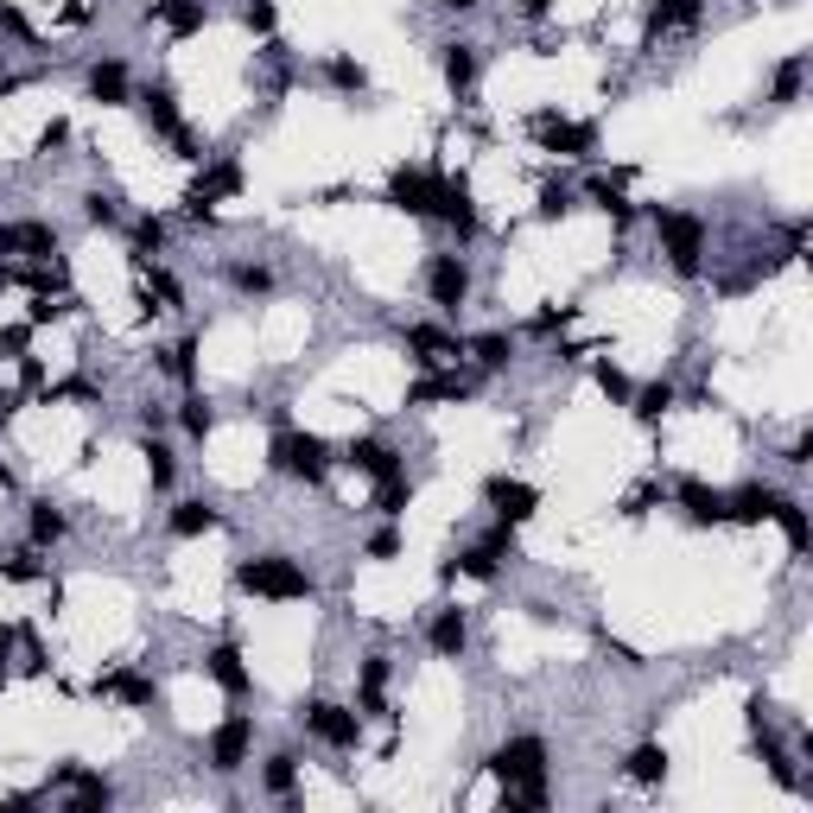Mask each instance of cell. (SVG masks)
<instances>
[{"instance_id": "36", "label": "cell", "mask_w": 813, "mask_h": 813, "mask_svg": "<svg viewBox=\"0 0 813 813\" xmlns=\"http://www.w3.org/2000/svg\"><path fill=\"white\" fill-rule=\"evenodd\" d=\"M166 362V376H178L184 388H198V337H184V344H172V350L159 356Z\"/></svg>"}, {"instance_id": "47", "label": "cell", "mask_w": 813, "mask_h": 813, "mask_svg": "<svg viewBox=\"0 0 813 813\" xmlns=\"http://www.w3.org/2000/svg\"><path fill=\"white\" fill-rule=\"evenodd\" d=\"M159 242H166V229H159V217H140V223H134V249H140V261H147V254L159 249Z\"/></svg>"}, {"instance_id": "6", "label": "cell", "mask_w": 813, "mask_h": 813, "mask_svg": "<svg viewBox=\"0 0 813 813\" xmlns=\"http://www.w3.org/2000/svg\"><path fill=\"white\" fill-rule=\"evenodd\" d=\"M299 725L318 737L325 750H356V743H362V718H356L350 706H330V699H312V706L299 711Z\"/></svg>"}, {"instance_id": "10", "label": "cell", "mask_w": 813, "mask_h": 813, "mask_svg": "<svg viewBox=\"0 0 813 813\" xmlns=\"http://www.w3.org/2000/svg\"><path fill=\"white\" fill-rule=\"evenodd\" d=\"M426 293L439 312H457V305L471 299V267L457 261V254H432L426 261Z\"/></svg>"}, {"instance_id": "50", "label": "cell", "mask_w": 813, "mask_h": 813, "mask_svg": "<svg viewBox=\"0 0 813 813\" xmlns=\"http://www.w3.org/2000/svg\"><path fill=\"white\" fill-rule=\"evenodd\" d=\"M572 318H579V312H572V305H559V312H540V318H534V330H540V337H553V330H566Z\"/></svg>"}, {"instance_id": "51", "label": "cell", "mask_w": 813, "mask_h": 813, "mask_svg": "<svg viewBox=\"0 0 813 813\" xmlns=\"http://www.w3.org/2000/svg\"><path fill=\"white\" fill-rule=\"evenodd\" d=\"M394 553H401V534H394V528L369 534V559H394Z\"/></svg>"}, {"instance_id": "52", "label": "cell", "mask_w": 813, "mask_h": 813, "mask_svg": "<svg viewBox=\"0 0 813 813\" xmlns=\"http://www.w3.org/2000/svg\"><path fill=\"white\" fill-rule=\"evenodd\" d=\"M64 140H71V127H64V122H51L45 134H39V147H45V152H51V147H64Z\"/></svg>"}, {"instance_id": "49", "label": "cell", "mask_w": 813, "mask_h": 813, "mask_svg": "<svg viewBox=\"0 0 813 813\" xmlns=\"http://www.w3.org/2000/svg\"><path fill=\"white\" fill-rule=\"evenodd\" d=\"M229 279H235L242 293H267V286H274V274H267V267H229Z\"/></svg>"}, {"instance_id": "18", "label": "cell", "mask_w": 813, "mask_h": 813, "mask_svg": "<svg viewBox=\"0 0 813 813\" xmlns=\"http://www.w3.org/2000/svg\"><path fill=\"white\" fill-rule=\"evenodd\" d=\"M57 782H71V813H102L115 801V788L102 782V775H89V769H76V762L57 769Z\"/></svg>"}, {"instance_id": "39", "label": "cell", "mask_w": 813, "mask_h": 813, "mask_svg": "<svg viewBox=\"0 0 813 813\" xmlns=\"http://www.w3.org/2000/svg\"><path fill=\"white\" fill-rule=\"evenodd\" d=\"M406 503H413V483H406L401 471H394V477H381V483H376V515H401Z\"/></svg>"}, {"instance_id": "1", "label": "cell", "mask_w": 813, "mask_h": 813, "mask_svg": "<svg viewBox=\"0 0 813 813\" xmlns=\"http://www.w3.org/2000/svg\"><path fill=\"white\" fill-rule=\"evenodd\" d=\"M489 775L503 782V807L508 813H528V807H547V743L540 737H508L496 743V757H489Z\"/></svg>"}, {"instance_id": "34", "label": "cell", "mask_w": 813, "mask_h": 813, "mask_svg": "<svg viewBox=\"0 0 813 813\" xmlns=\"http://www.w3.org/2000/svg\"><path fill=\"white\" fill-rule=\"evenodd\" d=\"M464 350L477 356L483 369H508V356H515V337H503V330H483V337H471Z\"/></svg>"}, {"instance_id": "29", "label": "cell", "mask_w": 813, "mask_h": 813, "mask_svg": "<svg viewBox=\"0 0 813 813\" xmlns=\"http://www.w3.org/2000/svg\"><path fill=\"white\" fill-rule=\"evenodd\" d=\"M623 769H630V782L655 788V782H667V750H661V743H635Z\"/></svg>"}, {"instance_id": "2", "label": "cell", "mask_w": 813, "mask_h": 813, "mask_svg": "<svg viewBox=\"0 0 813 813\" xmlns=\"http://www.w3.org/2000/svg\"><path fill=\"white\" fill-rule=\"evenodd\" d=\"M235 584L254 591V598H267V604H299V598H312V572H305L299 559H286V553L242 559V566H235Z\"/></svg>"}, {"instance_id": "8", "label": "cell", "mask_w": 813, "mask_h": 813, "mask_svg": "<svg viewBox=\"0 0 813 813\" xmlns=\"http://www.w3.org/2000/svg\"><path fill=\"white\" fill-rule=\"evenodd\" d=\"M223 198H242V166H235V159L203 166V172L191 178V191H184V210H191V217H210Z\"/></svg>"}, {"instance_id": "48", "label": "cell", "mask_w": 813, "mask_h": 813, "mask_svg": "<svg viewBox=\"0 0 813 813\" xmlns=\"http://www.w3.org/2000/svg\"><path fill=\"white\" fill-rule=\"evenodd\" d=\"M0 32H7V39H32V20H25L13 0H0Z\"/></svg>"}, {"instance_id": "40", "label": "cell", "mask_w": 813, "mask_h": 813, "mask_svg": "<svg viewBox=\"0 0 813 813\" xmlns=\"http://www.w3.org/2000/svg\"><path fill=\"white\" fill-rule=\"evenodd\" d=\"M534 217H540V223H559V217H572V191H566V184H540V203H534Z\"/></svg>"}, {"instance_id": "55", "label": "cell", "mask_w": 813, "mask_h": 813, "mask_svg": "<svg viewBox=\"0 0 813 813\" xmlns=\"http://www.w3.org/2000/svg\"><path fill=\"white\" fill-rule=\"evenodd\" d=\"M7 413H13V394H7V388H0V426H7Z\"/></svg>"}, {"instance_id": "12", "label": "cell", "mask_w": 813, "mask_h": 813, "mask_svg": "<svg viewBox=\"0 0 813 813\" xmlns=\"http://www.w3.org/2000/svg\"><path fill=\"white\" fill-rule=\"evenodd\" d=\"M432 217H445V223L457 229V242H471V235H477V191H471V178H445Z\"/></svg>"}, {"instance_id": "38", "label": "cell", "mask_w": 813, "mask_h": 813, "mask_svg": "<svg viewBox=\"0 0 813 813\" xmlns=\"http://www.w3.org/2000/svg\"><path fill=\"white\" fill-rule=\"evenodd\" d=\"M325 76H330V89H369V71H362V64H356V57H344V51H337V57H325Z\"/></svg>"}, {"instance_id": "54", "label": "cell", "mask_w": 813, "mask_h": 813, "mask_svg": "<svg viewBox=\"0 0 813 813\" xmlns=\"http://www.w3.org/2000/svg\"><path fill=\"white\" fill-rule=\"evenodd\" d=\"M7 655H13V630H0V680H7Z\"/></svg>"}, {"instance_id": "19", "label": "cell", "mask_w": 813, "mask_h": 813, "mask_svg": "<svg viewBox=\"0 0 813 813\" xmlns=\"http://www.w3.org/2000/svg\"><path fill=\"white\" fill-rule=\"evenodd\" d=\"M344 464H350V471H362V477H376V483L401 471L394 445H381V439H350V445H344Z\"/></svg>"}, {"instance_id": "25", "label": "cell", "mask_w": 813, "mask_h": 813, "mask_svg": "<svg viewBox=\"0 0 813 813\" xmlns=\"http://www.w3.org/2000/svg\"><path fill=\"white\" fill-rule=\"evenodd\" d=\"M439 76L452 83L457 96H471V83H477V45H439Z\"/></svg>"}, {"instance_id": "17", "label": "cell", "mask_w": 813, "mask_h": 813, "mask_svg": "<svg viewBox=\"0 0 813 813\" xmlns=\"http://www.w3.org/2000/svg\"><path fill=\"white\" fill-rule=\"evenodd\" d=\"M406 350H413V362L439 369V362H457V356H464V344H457L452 330H439V325H413V330H406Z\"/></svg>"}, {"instance_id": "16", "label": "cell", "mask_w": 813, "mask_h": 813, "mask_svg": "<svg viewBox=\"0 0 813 813\" xmlns=\"http://www.w3.org/2000/svg\"><path fill=\"white\" fill-rule=\"evenodd\" d=\"M203 674L223 686L229 699H242V693L254 686V680H249V667H242V648H235V642H217V648L203 655Z\"/></svg>"}, {"instance_id": "56", "label": "cell", "mask_w": 813, "mask_h": 813, "mask_svg": "<svg viewBox=\"0 0 813 813\" xmlns=\"http://www.w3.org/2000/svg\"><path fill=\"white\" fill-rule=\"evenodd\" d=\"M445 7H452V13H471V7H483V0H445Z\"/></svg>"}, {"instance_id": "26", "label": "cell", "mask_w": 813, "mask_h": 813, "mask_svg": "<svg viewBox=\"0 0 813 813\" xmlns=\"http://www.w3.org/2000/svg\"><path fill=\"white\" fill-rule=\"evenodd\" d=\"M699 13H706V0H655L648 32H686V25H699Z\"/></svg>"}, {"instance_id": "41", "label": "cell", "mask_w": 813, "mask_h": 813, "mask_svg": "<svg viewBox=\"0 0 813 813\" xmlns=\"http://www.w3.org/2000/svg\"><path fill=\"white\" fill-rule=\"evenodd\" d=\"M32 318H25V325H7L0 330V362H25V344H32Z\"/></svg>"}, {"instance_id": "20", "label": "cell", "mask_w": 813, "mask_h": 813, "mask_svg": "<svg viewBox=\"0 0 813 813\" xmlns=\"http://www.w3.org/2000/svg\"><path fill=\"white\" fill-rule=\"evenodd\" d=\"M147 20H166L172 25V39H191V32L210 25V7H203V0H152Z\"/></svg>"}, {"instance_id": "22", "label": "cell", "mask_w": 813, "mask_h": 813, "mask_svg": "<svg viewBox=\"0 0 813 813\" xmlns=\"http://www.w3.org/2000/svg\"><path fill=\"white\" fill-rule=\"evenodd\" d=\"M426 642H432V655H445V661H457L464 655V642H471V623H464V610H439L432 616V630H426Z\"/></svg>"}, {"instance_id": "15", "label": "cell", "mask_w": 813, "mask_h": 813, "mask_svg": "<svg viewBox=\"0 0 813 813\" xmlns=\"http://www.w3.org/2000/svg\"><path fill=\"white\" fill-rule=\"evenodd\" d=\"M769 508H775V489H762V483L725 489V521H737V528H762V521H769Z\"/></svg>"}, {"instance_id": "11", "label": "cell", "mask_w": 813, "mask_h": 813, "mask_svg": "<svg viewBox=\"0 0 813 813\" xmlns=\"http://www.w3.org/2000/svg\"><path fill=\"white\" fill-rule=\"evenodd\" d=\"M483 496H489V508H496V521H508V528H521L534 508H540V489L521 477H489L483 483Z\"/></svg>"}, {"instance_id": "21", "label": "cell", "mask_w": 813, "mask_h": 813, "mask_svg": "<svg viewBox=\"0 0 813 813\" xmlns=\"http://www.w3.org/2000/svg\"><path fill=\"white\" fill-rule=\"evenodd\" d=\"M356 706L369 718H388V655H369L356 674Z\"/></svg>"}, {"instance_id": "33", "label": "cell", "mask_w": 813, "mask_h": 813, "mask_svg": "<svg viewBox=\"0 0 813 813\" xmlns=\"http://www.w3.org/2000/svg\"><path fill=\"white\" fill-rule=\"evenodd\" d=\"M630 401H635V420H642V426H655L661 413L674 406V381H648V388H635Z\"/></svg>"}, {"instance_id": "24", "label": "cell", "mask_w": 813, "mask_h": 813, "mask_svg": "<svg viewBox=\"0 0 813 813\" xmlns=\"http://www.w3.org/2000/svg\"><path fill=\"white\" fill-rule=\"evenodd\" d=\"M769 521H782V534H788V553H807V547H813V521H807V508L794 503V496H775Z\"/></svg>"}, {"instance_id": "27", "label": "cell", "mask_w": 813, "mask_h": 813, "mask_svg": "<svg viewBox=\"0 0 813 813\" xmlns=\"http://www.w3.org/2000/svg\"><path fill=\"white\" fill-rule=\"evenodd\" d=\"M127 96H134V89H127V71L115 64V57L89 71V102H102V108H122Z\"/></svg>"}, {"instance_id": "37", "label": "cell", "mask_w": 813, "mask_h": 813, "mask_svg": "<svg viewBox=\"0 0 813 813\" xmlns=\"http://www.w3.org/2000/svg\"><path fill=\"white\" fill-rule=\"evenodd\" d=\"M261 782H267V794H279V801H286V794L299 788V762H293L286 750H279V757H267V769H261Z\"/></svg>"}, {"instance_id": "3", "label": "cell", "mask_w": 813, "mask_h": 813, "mask_svg": "<svg viewBox=\"0 0 813 813\" xmlns=\"http://www.w3.org/2000/svg\"><path fill=\"white\" fill-rule=\"evenodd\" d=\"M648 223H655L661 249L674 261V274H699V254H706V223L699 217H686V210H648Z\"/></svg>"}, {"instance_id": "5", "label": "cell", "mask_w": 813, "mask_h": 813, "mask_svg": "<svg viewBox=\"0 0 813 813\" xmlns=\"http://www.w3.org/2000/svg\"><path fill=\"white\" fill-rule=\"evenodd\" d=\"M274 471L279 477H299V483H325L330 445L318 439V432H279L274 439Z\"/></svg>"}, {"instance_id": "45", "label": "cell", "mask_w": 813, "mask_h": 813, "mask_svg": "<svg viewBox=\"0 0 813 813\" xmlns=\"http://www.w3.org/2000/svg\"><path fill=\"white\" fill-rule=\"evenodd\" d=\"M83 217H89L96 229H115V223H122V210H115V198H102V191H89V198H83Z\"/></svg>"}, {"instance_id": "35", "label": "cell", "mask_w": 813, "mask_h": 813, "mask_svg": "<svg viewBox=\"0 0 813 813\" xmlns=\"http://www.w3.org/2000/svg\"><path fill=\"white\" fill-rule=\"evenodd\" d=\"M140 457H147V477H152V489H172V477H178V457H172V445H159V439H140Z\"/></svg>"}, {"instance_id": "13", "label": "cell", "mask_w": 813, "mask_h": 813, "mask_svg": "<svg viewBox=\"0 0 813 813\" xmlns=\"http://www.w3.org/2000/svg\"><path fill=\"white\" fill-rule=\"evenodd\" d=\"M674 503L686 508L693 528H718V521H725V489H711V483H699V477H686L680 489H674Z\"/></svg>"}, {"instance_id": "44", "label": "cell", "mask_w": 813, "mask_h": 813, "mask_svg": "<svg viewBox=\"0 0 813 813\" xmlns=\"http://www.w3.org/2000/svg\"><path fill=\"white\" fill-rule=\"evenodd\" d=\"M598 388H604L610 401H630V394H635V388H630V376H623V369H616L610 356H604V362H598Z\"/></svg>"}, {"instance_id": "53", "label": "cell", "mask_w": 813, "mask_h": 813, "mask_svg": "<svg viewBox=\"0 0 813 813\" xmlns=\"http://www.w3.org/2000/svg\"><path fill=\"white\" fill-rule=\"evenodd\" d=\"M515 7H521V20H547L553 13V0H515Z\"/></svg>"}, {"instance_id": "57", "label": "cell", "mask_w": 813, "mask_h": 813, "mask_svg": "<svg viewBox=\"0 0 813 813\" xmlns=\"http://www.w3.org/2000/svg\"><path fill=\"white\" fill-rule=\"evenodd\" d=\"M0 489H13V471H7V464H0Z\"/></svg>"}, {"instance_id": "28", "label": "cell", "mask_w": 813, "mask_h": 813, "mask_svg": "<svg viewBox=\"0 0 813 813\" xmlns=\"http://www.w3.org/2000/svg\"><path fill=\"white\" fill-rule=\"evenodd\" d=\"M217 528H223V515H217L210 503H178L172 508V534H178V540H198V534H217Z\"/></svg>"}, {"instance_id": "14", "label": "cell", "mask_w": 813, "mask_h": 813, "mask_svg": "<svg viewBox=\"0 0 813 813\" xmlns=\"http://www.w3.org/2000/svg\"><path fill=\"white\" fill-rule=\"evenodd\" d=\"M140 122H147V134H159V140H172L178 127H184V115H178V89H172V83H152L147 96H140Z\"/></svg>"}, {"instance_id": "9", "label": "cell", "mask_w": 813, "mask_h": 813, "mask_svg": "<svg viewBox=\"0 0 813 813\" xmlns=\"http://www.w3.org/2000/svg\"><path fill=\"white\" fill-rule=\"evenodd\" d=\"M249 750H254V718H242V711L210 731V769H217V775H235V769L249 762Z\"/></svg>"}, {"instance_id": "46", "label": "cell", "mask_w": 813, "mask_h": 813, "mask_svg": "<svg viewBox=\"0 0 813 813\" xmlns=\"http://www.w3.org/2000/svg\"><path fill=\"white\" fill-rule=\"evenodd\" d=\"M242 25H249V32H274V25H279L274 0H249V7H242Z\"/></svg>"}, {"instance_id": "43", "label": "cell", "mask_w": 813, "mask_h": 813, "mask_svg": "<svg viewBox=\"0 0 813 813\" xmlns=\"http://www.w3.org/2000/svg\"><path fill=\"white\" fill-rule=\"evenodd\" d=\"M210 426H217V406L203 401V394H191V401H184V432H191V439H203Z\"/></svg>"}, {"instance_id": "23", "label": "cell", "mask_w": 813, "mask_h": 813, "mask_svg": "<svg viewBox=\"0 0 813 813\" xmlns=\"http://www.w3.org/2000/svg\"><path fill=\"white\" fill-rule=\"evenodd\" d=\"M96 693H102V699H122V706H152V680H147V674H134V667L102 674Z\"/></svg>"}, {"instance_id": "4", "label": "cell", "mask_w": 813, "mask_h": 813, "mask_svg": "<svg viewBox=\"0 0 813 813\" xmlns=\"http://www.w3.org/2000/svg\"><path fill=\"white\" fill-rule=\"evenodd\" d=\"M528 134H534V147L540 152H566V159H591V152H598V127L566 122L559 108H540V115L528 122Z\"/></svg>"}, {"instance_id": "42", "label": "cell", "mask_w": 813, "mask_h": 813, "mask_svg": "<svg viewBox=\"0 0 813 813\" xmlns=\"http://www.w3.org/2000/svg\"><path fill=\"white\" fill-rule=\"evenodd\" d=\"M801 76H807V57H788L782 71H775V102H794V96H801Z\"/></svg>"}, {"instance_id": "7", "label": "cell", "mask_w": 813, "mask_h": 813, "mask_svg": "<svg viewBox=\"0 0 813 813\" xmlns=\"http://www.w3.org/2000/svg\"><path fill=\"white\" fill-rule=\"evenodd\" d=\"M439 184H445V178L432 172V166H394V172H388V203L406 210V217H432Z\"/></svg>"}, {"instance_id": "31", "label": "cell", "mask_w": 813, "mask_h": 813, "mask_svg": "<svg viewBox=\"0 0 813 813\" xmlns=\"http://www.w3.org/2000/svg\"><path fill=\"white\" fill-rule=\"evenodd\" d=\"M32 547H57L64 534H71V521H64V508H51V503H32Z\"/></svg>"}, {"instance_id": "32", "label": "cell", "mask_w": 813, "mask_h": 813, "mask_svg": "<svg viewBox=\"0 0 813 813\" xmlns=\"http://www.w3.org/2000/svg\"><path fill=\"white\" fill-rule=\"evenodd\" d=\"M0 579L39 584V579H45V559H39V547H13V553H0Z\"/></svg>"}, {"instance_id": "30", "label": "cell", "mask_w": 813, "mask_h": 813, "mask_svg": "<svg viewBox=\"0 0 813 813\" xmlns=\"http://www.w3.org/2000/svg\"><path fill=\"white\" fill-rule=\"evenodd\" d=\"M471 394V381H457V376H426V381H413V394H406V406H432V401H464Z\"/></svg>"}]
</instances>
